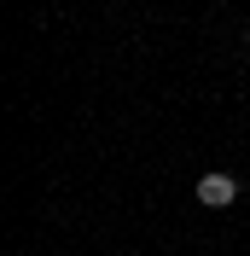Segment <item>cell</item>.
<instances>
[{"label":"cell","mask_w":250,"mask_h":256,"mask_svg":"<svg viewBox=\"0 0 250 256\" xmlns=\"http://www.w3.org/2000/svg\"><path fill=\"white\" fill-rule=\"evenodd\" d=\"M198 204L204 210H227V204H238V175H227V169H210V175H198Z\"/></svg>","instance_id":"cell-1"}]
</instances>
